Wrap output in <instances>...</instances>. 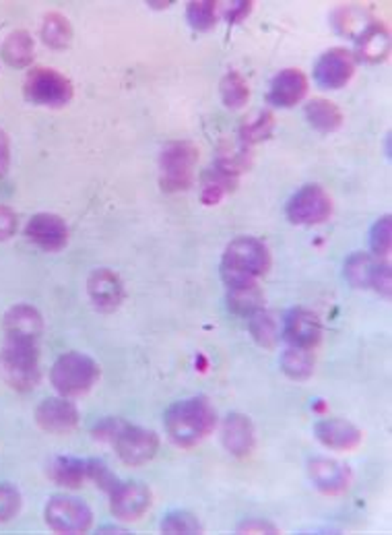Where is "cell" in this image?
<instances>
[{
  "label": "cell",
  "instance_id": "obj_16",
  "mask_svg": "<svg viewBox=\"0 0 392 535\" xmlns=\"http://www.w3.org/2000/svg\"><path fill=\"white\" fill-rule=\"evenodd\" d=\"M87 292L91 302L99 310L118 308L122 298H125V286L116 273L110 269H97L89 275Z\"/></svg>",
  "mask_w": 392,
  "mask_h": 535
},
{
  "label": "cell",
  "instance_id": "obj_14",
  "mask_svg": "<svg viewBox=\"0 0 392 535\" xmlns=\"http://www.w3.org/2000/svg\"><path fill=\"white\" fill-rule=\"evenodd\" d=\"M35 419L45 432L65 434L71 432L79 422V411L68 401V397H52L40 403L35 411Z\"/></svg>",
  "mask_w": 392,
  "mask_h": 535
},
{
  "label": "cell",
  "instance_id": "obj_31",
  "mask_svg": "<svg viewBox=\"0 0 392 535\" xmlns=\"http://www.w3.org/2000/svg\"><path fill=\"white\" fill-rule=\"evenodd\" d=\"M229 306L237 312V315H252V312L260 310V302H263V294H260L258 286L242 288V289H229L227 294Z\"/></svg>",
  "mask_w": 392,
  "mask_h": 535
},
{
  "label": "cell",
  "instance_id": "obj_10",
  "mask_svg": "<svg viewBox=\"0 0 392 535\" xmlns=\"http://www.w3.org/2000/svg\"><path fill=\"white\" fill-rule=\"evenodd\" d=\"M345 278L353 288H374L378 294L390 298V265L382 258L356 252L345 263Z\"/></svg>",
  "mask_w": 392,
  "mask_h": 535
},
{
  "label": "cell",
  "instance_id": "obj_12",
  "mask_svg": "<svg viewBox=\"0 0 392 535\" xmlns=\"http://www.w3.org/2000/svg\"><path fill=\"white\" fill-rule=\"evenodd\" d=\"M353 71H356V65H353L349 52L333 48L325 52L318 58V63L314 65V81L322 89H341L351 81Z\"/></svg>",
  "mask_w": 392,
  "mask_h": 535
},
{
  "label": "cell",
  "instance_id": "obj_4",
  "mask_svg": "<svg viewBox=\"0 0 392 535\" xmlns=\"http://www.w3.org/2000/svg\"><path fill=\"white\" fill-rule=\"evenodd\" d=\"M99 366L89 356L79 351H68L52 366V385L63 397H76L87 393L99 379Z\"/></svg>",
  "mask_w": 392,
  "mask_h": 535
},
{
  "label": "cell",
  "instance_id": "obj_39",
  "mask_svg": "<svg viewBox=\"0 0 392 535\" xmlns=\"http://www.w3.org/2000/svg\"><path fill=\"white\" fill-rule=\"evenodd\" d=\"M11 162V149H9V139H6L5 131H0V176H5L9 170Z\"/></svg>",
  "mask_w": 392,
  "mask_h": 535
},
{
  "label": "cell",
  "instance_id": "obj_19",
  "mask_svg": "<svg viewBox=\"0 0 392 535\" xmlns=\"http://www.w3.org/2000/svg\"><path fill=\"white\" fill-rule=\"evenodd\" d=\"M42 315L34 306L17 304L5 315V333L9 339L37 341L42 335Z\"/></svg>",
  "mask_w": 392,
  "mask_h": 535
},
{
  "label": "cell",
  "instance_id": "obj_38",
  "mask_svg": "<svg viewBox=\"0 0 392 535\" xmlns=\"http://www.w3.org/2000/svg\"><path fill=\"white\" fill-rule=\"evenodd\" d=\"M250 5L252 3H246V0H242V3H229V6L226 9V17L229 21H240V19H244L246 15L250 13Z\"/></svg>",
  "mask_w": 392,
  "mask_h": 535
},
{
  "label": "cell",
  "instance_id": "obj_35",
  "mask_svg": "<svg viewBox=\"0 0 392 535\" xmlns=\"http://www.w3.org/2000/svg\"><path fill=\"white\" fill-rule=\"evenodd\" d=\"M21 509V494L11 484H0V523L11 521Z\"/></svg>",
  "mask_w": 392,
  "mask_h": 535
},
{
  "label": "cell",
  "instance_id": "obj_26",
  "mask_svg": "<svg viewBox=\"0 0 392 535\" xmlns=\"http://www.w3.org/2000/svg\"><path fill=\"white\" fill-rule=\"evenodd\" d=\"M357 40V50H359V56L364 60H370V63H376V60H382L387 56L388 52V34L387 29L378 23H372L370 27L366 29L364 34Z\"/></svg>",
  "mask_w": 392,
  "mask_h": 535
},
{
  "label": "cell",
  "instance_id": "obj_17",
  "mask_svg": "<svg viewBox=\"0 0 392 535\" xmlns=\"http://www.w3.org/2000/svg\"><path fill=\"white\" fill-rule=\"evenodd\" d=\"M307 91V79L297 68H286L275 76L268 91V102L276 108H294L302 102Z\"/></svg>",
  "mask_w": 392,
  "mask_h": 535
},
{
  "label": "cell",
  "instance_id": "obj_9",
  "mask_svg": "<svg viewBox=\"0 0 392 535\" xmlns=\"http://www.w3.org/2000/svg\"><path fill=\"white\" fill-rule=\"evenodd\" d=\"M287 219L297 226H317L327 221L333 213V201L328 193L318 185H306L289 198Z\"/></svg>",
  "mask_w": 392,
  "mask_h": 535
},
{
  "label": "cell",
  "instance_id": "obj_40",
  "mask_svg": "<svg viewBox=\"0 0 392 535\" xmlns=\"http://www.w3.org/2000/svg\"><path fill=\"white\" fill-rule=\"evenodd\" d=\"M240 531H248V533H255V531H258V533L271 531V533H276V527L268 525V523H265V521H250V523L242 525V527H240Z\"/></svg>",
  "mask_w": 392,
  "mask_h": 535
},
{
  "label": "cell",
  "instance_id": "obj_28",
  "mask_svg": "<svg viewBox=\"0 0 392 535\" xmlns=\"http://www.w3.org/2000/svg\"><path fill=\"white\" fill-rule=\"evenodd\" d=\"M281 368L294 380H306L312 377L314 372V356L310 349L306 348H294L283 351L281 356Z\"/></svg>",
  "mask_w": 392,
  "mask_h": 535
},
{
  "label": "cell",
  "instance_id": "obj_25",
  "mask_svg": "<svg viewBox=\"0 0 392 535\" xmlns=\"http://www.w3.org/2000/svg\"><path fill=\"white\" fill-rule=\"evenodd\" d=\"M50 478L60 486L76 488L89 479V461L73 457H60L50 465Z\"/></svg>",
  "mask_w": 392,
  "mask_h": 535
},
{
  "label": "cell",
  "instance_id": "obj_2",
  "mask_svg": "<svg viewBox=\"0 0 392 535\" xmlns=\"http://www.w3.org/2000/svg\"><path fill=\"white\" fill-rule=\"evenodd\" d=\"M164 426L176 445L195 447L215 430L217 411L205 397H190L167 408Z\"/></svg>",
  "mask_w": 392,
  "mask_h": 535
},
{
  "label": "cell",
  "instance_id": "obj_1",
  "mask_svg": "<svg viewBox=\"0 0 392 535\" xmlns=\"http://www.w3.org/2000/svg\"><path fill=\"white\" fill-rule=\"evenodd\" d=\"M268 267H271V252L265 242L244 236V238L234 240L223 252V284L227 286V292L258 286V278H263Z\"/></svg>",
  "mask_w": 392,
  "mask_h": 535
},
{
  "label": "cell",
  "instance_id": "obj_24",
  "mask_svg": "<svg viewBox=\"0 0 392 535\" xmlns=\"http://www.w3.org/2000/svg\"><path fill=\"white\" fill-rule=\"evenodd\" d=\"M306 118L320 133H333L341 126L343 114L328 99H312L306 104Z\"/></svg>",
  "mask_w": 392,
  "mask_h": 535
},
{
  "label": "cell",
  "instance_id": "obj_20",
  "mask_svg": "<svg viewBox=\"0 0 392 535\" xmlns=\"http://www.w3.org/2000/svg\"><path fill=\"white\" fill-rule=\"evenodd\" d=\"M307 473L314 486L325 494H339L349 488V469L333 459H312Z\"/></svg>",
  "mask_w": 392,
  "mask_h": 535
},
{
  "label": "cell",
  "instance_id": "obj_8",
  "mask_svg": "<svg viewBox=\"0 0 392 535\" xmlns=\"http://www.w3.org/2000/svg\"><path fill=\"white\" fill-rule=\"evenodd\" d=\"M110 437L114 440V447L118 450V457L126 465H133V468L149 463L159 449L156 432L141 426L118 424L116 430L110 432Z\"/></svg>",
  "mask_w": 392,
  "mask_h": 535
},
{
  "label": "cell",
  "instance_id": "obj_29",
  "mask_svg": "<svg viewBox=\"0 0 392 535\" xmlns=\"http://www.w3.org/2000/svg\"><path fill=\"white\" fill-rule=\"evenodd\" d=\"M248 327H250V333L258 346L263 348H273L276 339H279V328H276L275 318L268 315L266 310H256L250 315L248 320Z\"/></svg>",
  "mask_w": 392,
  "mask_h": 535
},
{
  "label": "cell",
  "instance_id": "obj_23",
  "mask_svg": "<svg viewBox=\"0 0 392 535\" xmlns=\"http://www.w3.org/2000/svg\"><path fill=\"white\" fill-rule=\"evenodd\" d=\"M0 56L9 66L13 68H23L29 66L34 60V40L32 35L23 29H17L13 32L9 37H6L3 48H0Z\"/></svg>",
  "mask_w": 392,
  "mask_h": 535
},
{
  "label": "cell",
  "instance_id": "obj_11",
  "mask_svg": "<svg viewBox=\"0 0 392 535\" xmlns=\"http://www.w3.org/2000/svg\"><path fill=\"white\" fill-rule=\"evenodd\" d=\"M151 507V492L141 481H118L110 492V509L120 521H136Z\"/></svg>",
  "mask_w": 392,
  "mask_h": 535
},
{
  "label": "cell",
  "instance_id": "obj_32",
  "mask_svg": "<svg viewBox=\"0 0 392 535\" xmlns=\"http://www.w3.org/2000/svg\"><path fill=\"white\" fill-rule=\"evenodd\" d=\"M186 17L190 25L198 29V32H205V29H211L217 21V3L213 0H201V3H190Z\"/></svg>",
  "mask_w": 392,
  "mask_h": 535
},
{
  "label": "cell",
  "instance_id": "obj_5",
  "mask_svg": "<svg viewBox=\"0 0 392 535\" xmlns=\"http://www.w3.org/2000/svg\"><path fill=\"white\" fill-rule=\"evenodd\" d=\"M198 149L192 143H172L161 153V187L167 193L186 190L195 180Z\"/></svg>",
  "mask_w": 392,
  "mask_h": 535
},
{
  "label": "cell",
  "instance_id": "obj_27",
  "mask_svg": "<svg viewBox=\"0 0 392 535\" xmlns=\"http://www.w3.org/2000/svg\"><path fill=\"white\" fill-rule=\"evenodd\" d=\"M42 37L44 44L50 45L54 50H65L73 40V27L65 15L50 13L45 15L44 25H42Z\"/></svg>",
  "mask_w": 392,
  "mask_h": 535
},
{
  "label": "cell",
  "instance_id": "obj_33",
  "mask_svg": "<svg viewBox=\"0 0 392 535\" xmlns=\"http://www.w3.org/2000/svg\"><path fill=\"white\" fill-rule=\"evenodd\" d=\"M161 531L164 533H201L203 525L198 519L188 513V510H174L161 521Z\"/></svg>",
  "mask_w": 392,
  "mask_h": 535
},
{
  "label": "cell",
  "instance_id": "obj_36",
  "mask_svg": "<svg viewBox=\"0 0 392 535\" xmlns=\"http://www.w3.org/2000/svg\"><path fill=\"white\" fill-rule=\"evenodd\" d=\"M89 479H94L95 484L110 494L118 484V478L106 468L102 461H89Z\"/></svg>",
  "mask_w": 392,
  "mask_h": 535
},
{
  "label": "cell",
  "instance_id": "obj_34",
  "mask_svg": "<svg viewBox=\"0 0 392 535\" xmlns=\"http://www.w3.org/2000/svg\"><path fill=\"white\" fill-rule=\"evenodd\" d=\"M392 221H390V216H384L380 217L378 221H376L374 227H372V238H370V244H372V250L374 255L382 258L387 257L390 252V234H392Z\"/></svg>",
  "mask_w": 392,
  "mask_h": 535
},
{
  "label": "cell",
  "instance_id": "obj_18",
  "mask_svg": "<svg viewBox=\"0 0 392 535\" xmlns=\"http://www.w3.org/2000/svg\"><path fill=\"white\" fill-rule=\"evenodd\" d=\"M314 434L327 449L351 450L361 442V430L347 419L325 418L314 426Z\"/></svg>",
  "mask_w": 392,
  "mask_h": 535
},
{
  "label": "cell",
  "instance_id": "obj_3",
  "mask_svg": "<svg viewBox=\"0 0 392 535\" xmlns=\"http://www.w3.org/2000/svg\"><path fill=\"white\" fill-rule=\"evenodd\" d=\"M0 377L17 391L35 387L40 379V351L37 341H23L6 338L0 351Z\"/></svg>",
  "mask_w": 392,
  "mask_h": 535
},
{
  "label": "cell",
  "instance_id": "obj_7",
  "mask_svg": "<svg viewBox=\"0 0 392 535\" xmlns=\"http://www.w3.org/2000/svg\"><path fill=\"white\" fill-rule=\"evenodd\" d=\"M45 523L56 533H85L94 523V513L75 496H54L45 504Z\"/></svg>",
  "mask_w": 392,
  "mask_h": 535
},
{
  "label": "cell",
  "instance_id": "obj_30",
  "mask_svg": "<svg viewBox=\"0 0 392 535\" xmlns=\"http://www.w3.org/2000/svg\"><path fill=\"white\" fill-rule=\"evenodd\" d=\"M221 97H223V104L227 106V108H242V106L248 102L250 97V89H248V83L244 81V76L240 73H227L223 76L221 81Z\"/></svg>",
  "mask_w": 392,
  "mask_h": 535
},
{
  "label": "cell",
  "instance_id": "obj_15",
  "mask_svg": "<svg viewBox=\"0 0 392 535\" xmlns=\"http://www.w3.org/2000/svg\"><path fill=\"white\" fill-rule=\"evenodd\" d=\"M283 335L294 348H306L312 349L320 341L322 327L318 317L310 310L296 308L286 317V325H283Z\"/></svg>",
  "mask_w": 392,
  "mask_h": 535
},
{
  "label": "cell",
  "instance_id": "obj_21",
  "mask_svg": "<svg viewBox=\"0 0 392 535\" xmlns=\"http://www.w3.org/2000/svg\"><path fill=\"white\" fill-rule=\"evenodd\" d=\"M221 440L223 447L232 455H250L252 447H255V426H252L250 418H246L244 414H229L223 422Z\"/></svg>",
  "mask_w": 392,
  "mask_h": 535
},
{
  "label": "cell",
  "instance_id": "obj_6",
  "mask_svg": "<svg viewBox=\"0 0 392 535\" xmlns=\"http://www.w3.org/2000/svg\"><path fill=\"white\" fill-rule=\"evenodd\" d=\"M25 97L35 106L63 108L73 99V86L54 68H34L25 81Z\"/></svg>",
  "mask_w": 392,
  "mask_h": 535
},
{
  "label": "cell",
  "instance_id": "obj_13",
  "mask_svg": "<svg viewBox=\"0 0 392 535\" xmlns=\"http://www.w3.org/2000/svg\"><path fill=\"white\" fill-rule=\"evenodd\" d=\"M25 236L40 248L56 252L66 247L68 227L60 216H54V213H37V216L29 219Z\"/></svg>",
  "mask_w": 392,
  "mask_h": 535
},
{
  "label": "cell",
  "instance_id": "obj_37",
  "mask_svg": "<svg viewBox=\"0 0 392 535\" xmlns=\"http://www.w3.org/2000/svg\"><path fill=\"white\" fill-rule=\"evenodd\" d=\"M17 232V216L9 207H0V242L9 240Z\"/></svg>",
  "mask_w": 392,
  "mask_h": 535
},
{
  "label": "cell",
  "instance_id": "obj_22",
  "mask_svg": "<svg viewBox=\"0 0 392 535\" xmlns=\"http://www.w3.org/2000/svg\"><path fill=\"white\" fill-rule=\"evenodd\" d=\"M234 185H236V172L232 170V166L227 164L213 166L203 178V201L206 205L219 203L229 190H234Z\"/></svg>",
  "mask_w": 392,
  "mask_h": 535
}]
</instances>
